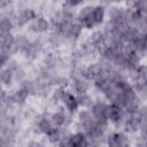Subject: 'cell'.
<instances>
[{
	"mask_svg": "<svg viewBox=\"0 0 147 147\" xmlns=\"http://www.w3.org/2000/svg\"><path fill=\"white\" fill-rule=\"evenodd\" d=\"M64 102H65L67 107H68L70 110H74V109H76V107H77V101H76L75 96L71 95V94H65V95H64Z\"/></svg>",
	"mask_w": 147,
	"mask_h": 147,
	"instance_id": "1",
	"label": "cell"
},
{
	"mask_svg": "<svg viewBox=\"0 0 147 147\" xmlns=\"http://www.w3.org/2000/svg\"><path fill=\"white\" fill-rule=\"evenodd\" d=\"M71 144L72 145H76V146L83 145L84 144V137L82 134H76L75 137L71 138Z\"/></svg>",
	"mask_w": 147,
	"mask_h": 147,
	"instance_id": "2",
	"label": "cell"
},
{
	"mask_svg": "<svg viewBox=\"0 0 147 147\" xmlns=\"http://www.w3.org/2000/svg\"><path fill=\"white\" fill-rule=\"evenodd\" d=\"M68 2L70 5H78L79 2H82V0H68Z\"/></svg>",
	"mask_w": 147,
	"mask_h": 147,
	"instance_id": "3",
	"label": "cell"
}]
</instances>
